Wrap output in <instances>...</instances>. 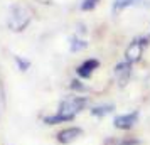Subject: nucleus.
Here are the masks:
<instances>
[{"instance_id":"nucleus-2","label":"nucleus","mask_w":150,"mask_h":145,"mask_svg":"<svg viewBox=\"0 0 150 145\" xmlns=\"http://www.w3.org/2000/svg\"><path fill=\"white\" fill-rule=\"evenodd\" d=\"M149 46V39L145 37H140V39H135V41L130 42L128 49H127V61L128 62H137L140 57H142L143 49Z\"/></svg>"},{"instance_id":"nucleus-1","label":"nucleus","mask_w":150,"mask_h":145,"mask_svg":"<svg viewBox=\"0 0 150 145\" xmlns=\"http://www.w3.org/2000/svg\"><path fill=\"white\" fill-rule=\"evenodd\" d=\"M86 106V98L83 96H71L68 100H64L61 105H59V113H64V115H68V117L74 118L79 111L83 110Z\"/></svg>"},{"instance_id":"nucleus-6","label":"nucleus","mask_w":150,"mask_h":145,"mask_svg":"<svg viewBox=\"0 0 150 145\" xmlns=\"http://www.w3.org/2000/svg\"><path fill=\"white\" fill-rule=\"evenodd\" d=\"M132 62L125 61V62H120V64H116L115 66V76H116V81H118V84H122V86H125V84L128 83L130 79V74H132Z\"/></svg>"},{"instance_id":"nucleus-4","label":"nucleus","mask_w":150,"mask_h":145,"mask_svg":"<svg viewBox=\"0 0 150 145\" xmlns=\"http://www.w3.org/2000/svg\"><path fill=\"white\" fill-rule=\"evenodd\" d=\"M98 68H100V61H98L96 57H89V59L83 61L81 64L76 68V74L79 78H83V79H88Z\"/></svg>"},{"instance_id":"nucleus-7","label":"nucleus","mask_w":150,"mask_h":145,"mask_svg":"<svg viewBox=\"0 0 150 145\" xmlns=\"http://www.w3.org/2000/svg\"><path fill=\"white\" fill-rule=\"evenodd\" d=\"M138 2L137 0H115V4H113V12H122L123 8L127 7H133V5H137Z\"/></svg>"},{"instance_id":"nucleus-8","label":"nucleus","mask_w":150,"mask_h":145,"mask_svg":"<svg viewBox=\"0 0 150 145\" xmlns=\"http://www.w3.org/2000/svg\"><path fill=\"white\" fill-rule=\"evenodd\" d=\"M101 0H83L79 8H81L83 12H91V10H95L98 7V4H100Z\"/></svg>"},{"instance_id":"nucleus-5","label":"nucleus","mask_w":150,"mask_h":145,"mask_svg":"<svg viewBox=\"0 0 150 145\" xmlns=\"http://www.w3.org/2000/svg\"><path fill=\"white\" fill-rule=\"evenodd\" d=\"M81 135H83L81 128H78V127H69V128H64V130H61L57 133V142L68 145V144H73L74 140H78Z\"/></svg>"},{"instance_id":"nucleus-9","label":"nucleus","mask_w":150,"mask_h":145,"mask_svg":"<svg viewBox=\"0 0 150 145\" xmlns=\"http://www.w3.org/2000/svg\"><path fill=\"white\" fill-rule=\"evenodd\" d=\"M113 110V105H108V106H95L93 110H91V113L93 115H96V117H103V115H106V113H110V111Z\"/></svg>"},{"instance_id":"nucleus-3","label":"nucleus","mask_w":150,"mask_h":145,"mask_svg":"<svg viewBox=\"0 0 150 145\" xmlns=\"http://www.w3.org/2000/svg\"><path fill=\"white\" fill-rule=\"evenodd\" d=\"M137 120H138V111H130V113H123L120 117H115L113 125L120 130H130V128H133Z\"/></svg>"}]
</instances>
